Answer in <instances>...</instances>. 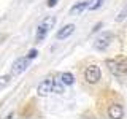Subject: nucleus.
I'll return each mask as SVG.
<instances>
[{
  "label": "nucleus",
  "mask_w": 127,
  "mask_h": 119,
  "mask_svg": "<svg viewBox=\"0 0 127 119\" xmlns=\"http://www.w3.org/2000/svg\"><path fill=\"white\" fill-rule=\"evenodd\" d=\"M108 70L116 76H126L127 75V57L116 59V60H108L106 62Z\"/></svg>",
  "instance_id": "f257e3e1"
},
{
  "label": "nucleus",
  "mask_w": 127,
  "mask_h": 119,
  "mask_svg": "<svg viewBox=\"0 0 127 119\" xmlns=\"http://www.w3.org/2000/svg\"><path fill=\"white\" fill-rule=\"evenodd\" d=\"M54 22H56V18H48L45 19L41 24L38 26V29H37V41H41L43 38L48 35V32H49L51 29H53V26H54Z\"/></svg>",
  "instance_id": "f03ea898"
},
{
  "label": "nucleus",
  "mask_w": 127,
  "mask_h": 119,
  "mask_svg": "<svg viewBox=\"0 0 127 119\" xmlns=\"http://www.w3.org/2000/svg\"><path fill=\"white\" fill-rule=\"evenodd\" d=\"M100 76L102 73H100V67L98 65H89L84 71V78L89 84H97L100 81Z\"/></svg>",
  "instance_id": "7ed1b4c3"
},
{
  "label": "nucleus",
  "mask_w": 127,
  "mask_h": 119,
  "mask_svg": "<svg viewBox=\"0 0 127 119\" xmlns=\"http://www.w3.org/2000/svg\"><path fill=\"white\" fill-rule=\"evenodd\" d=\"M29 60H30V59H27V57H21V59H18V60L13 63L11 75H21V73H24V71L27 70V67H29Z\"/></svg>",
  "instance_id": "20e7f679"
},
{
  "label": "nucleus",
  "mask_w": 127,
  "mask_h": 119,
  "mask_svg": "<svg viewBox=\"0 0 127 119\" xmlns=\"http://www.w3.org/2000/svg\"><path fill=\"white\" fill-rule=\"evenodd\" d=\"M53 84H54V79H51V78H48V79H45V81L40 83L38 89H37V92H38L40 97H46L48 94L53 92Z\"/></svg>",
  "instance_id": "39448f33"
},
{
  "label": "nucleus",
  "mask_w": 127,
  "mask_h": 119,
  "mask_svg": "<svg viewBox=\"0 0 127 119\" xmlns=\"http://www.w3.org/2000/svg\"><path fill=\"white\" fill-rule=\"evenodd\" d=\"M110 43H111V35L110 33H102L100 37L97 38V41L94 43V48L97 51H105L106 48L110 46Z\"/></svg>",
  "instance_id": "423d86ee"
},
{
  "label": "nucleus",
  "mask_w": 127,
  "mask_h": 119,
  "mask_svg": "<svg viewBox=\"0 0 127 119\" xmlns=\"http://www.w3.org/2000/svg\"><path fill=\"white\" fill-rule=\"evenodd\" d=\"M73 32H75V26L73 24H67V26H64L62 29L57 32L56 37H57V40H65V38H68Z\"/></svg>",
  "instance_id": "0eeeda50"
},
{
  "label": "nucleus",
  "mask_w": 127,
  "mask_h": 119,
  "mask_svg": "<svg viewBox=\"0 0 127 119\" xmlns=\"http://www.w3.org/2000/svg\"><path fill=\"white\" fill-rule=\"evenodd\" d=\"M108 116L113 119H121L124 116V110H122L121 105H111L108 108Z\"/></svg>",
  "instance_id": "6e6552de"
},
{
  "label": "nucleus",
  "mask_w": 127,
  "mask_h": 119,
  "mask_svg": "<svg viewBox=\"0 0 127 119\" xmlns=\"http://www.w3.org/2000/svg\"><path fill=\"white\" fill-rule=\"evenodd\" d=\"M84 10H87V2H78V3H75V5L70 8V14H73V16L81 14Z\"/></svg>",
  "instance_id": "1a4fd4ad"
},
{
  "label": "nucleus",
  "mask_w": 127,
  "mask_h": 119,
  "mask_svg": "<svg viewBox=\"0 0 127 119\" xmlns=\"http://www.w3.org/2000/svg\"><path fill=\"white\" fill-rule=\"evenodd\" d=\"M61 81L64 83V84H67V86H71L75 83V76L70 73V71H64V73L61 75Z\"/></svg>",
  "instance_id": "9d476101"
},
{
  "label": "nucleus",
  "mask_w": 127,
  "mask_h": 119,
  "mask_svg": "<svg viewBox=\"0 0 127 119\" xmlns=\"http://www.w3.org/2000/svg\"><path fill=\"white\" fill-rule=\"evenodd\" d=\"M102 3H103V0H89V2H87V10L94 11V10H97Z\"/></svg>",
  "instance_id": "9b49d317"
},
{
  "label": "nucleus",
  "mask_w": 127,
  "mask_h": 119,
  "mask_svg": "<svg viewBox=\"0 0 127 119\" xmlns=\"http://www.w3.org/2000/svg\"><path fill=\"white\" fill-rule=\"evenodd\" d=\"M64 83L61 81V83H59V81H54V84H53V92H56V94H62L64 92Z\"/></svg>",
  "instance_id": "f8f14e48"
},
{
  "label": "nucleus",
  "mask_w": 127,
  "mask_h": 119,
  "mask_svg": "<svg viewBox=\"0 0 127 119\" xmlns=\"http://www.w3.org/2000/svg\"><path fill=\"white\" fill-rule=\"evenodd\" d=\"M126 18H127V5H126V6H124V8H122V10L118 13V16H116V21H118V22H121L122 19H126Z\"/></svg>",
  "instance_id": "ddd939ff"
},
{
  "label": "nucleus",
  "mask_w": 127,
  "mask_h": 119,
  "mask_svg": "<svg viewBox=\"0 0 127 119\" xmlns=\"http://www.w3.org/2000/svg\"><path fill=\"white\" fill-rule=\"evenodd\" d=\"M8 83H10V76H0V90L5 89Z\"/></svg>",
  "instance_id": "4468645a"
},
{
  "label": "nucleus",
  "mask_w": 127,
  "mask_h": 119,
  "mask_svg": "<svg viewBox=\"0 0 127 119\" xmlns=\"http://www.w3.org/2000/svg\"><path fill=\"white\" fill-rule=\"evenodd\" d=\"M37 51H35V49H32L30 51V53H29V56H27V59H35V57H37Z\"/></svg>",
  "instance_id": "2eb2a0df"
},
{
  "label": "nucleus",
  "mask_w": 127,
  "mask_h": 119,
  "mask_svg": "<svg viewBox=\"0 0 127 119\" xmlns=\"http://www.w3.org/2000/svg\"><path fill=\"white\" fill-rule=\"evenodd\" d=\"M56 3H57V0H48V6H49V8L56 6Z\"/></svg>",
  "instance_id": "dca6fc26"
}]
</instances>
